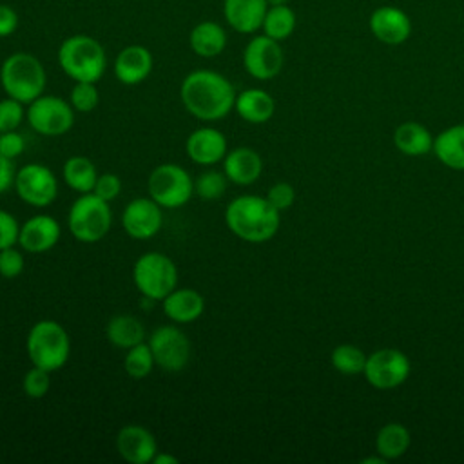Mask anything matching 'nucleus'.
Instances as JSON below:
<instances>
[{
	"mask_svg": "<svg viewBox=\"0 0 464 464\" xmlns=\"http://www.w3.org/2000/svg\"><path fill=\"white\" fill-rule=\"evenodd\" d=\"M232 82L218 71H190L179 85V98L188 114L201 121H218L225 118L236 103Z\"/></svg>",
	"mask_w": 464,
	"mask_h": 464,
	"instance_id": "1",
	"label": "nucleus"
},
{
	"mask_svg": "<svg viewBox=\"0 0 464 464\" xmlns=\"http://www.w3.org/2000/svg\"><path fill=\"white\" fill-rule=\"evenodd\" d=\"M279 214L266 196L241 194L227 205L225 223L236 237L246 243H265L277 234L281 225Z\"/></svg>",
	"mask_w": 464,
	"mask_h": 464,
	"instance_id": "2",
	"label": "nucleus"
},
{
	"mask_svg": "<svg viewBox=\"0 0 464 464\" xmlns=\"http://www.w3.org/2000/svg\"><path fill=\"white\" fill-rule=\"evenodd\" d=\"M58 65L74 82H98L107 69L103 45L89 34L67 36L58 47Z\"/></svg>",
	"mask_w": 464,
	"mask_h": 464,
	"instance_id": "3",
	"label": "nucleus"
},
{
	"mask_svg": "<svg viewBox=\"0 0 464 464\" xmlns=\"http://www.w3.org/2000/svg\"><path fill=\"white\" fill-rule=\"evenodd\" d=\"M47 83L45 67L42 62L25 51L9 54L0 65V85L5 96L22 102L24 105L44 94Z\"/></svg>",
	"mask_w": 464,
	"mask_h": 464,
	"instance_id": "4",
	"label": "nucleus"
},
{
	"mask_svg": "<svg viewBox=\"0 0 464 464\" xmlns=\"http://www.w3.org/2000/svg\"><path fill=\"white\" fill-rule=\"evenodd\" d=\"M25 350L33 366L56 372L69 361L71 339L58 321L40 319L27 332Z\"/></svg>",
	"mask_w": 464,
	"mask_h": 464,
	"instance_id": "5",
	"label": "nucleus"
},
{
	"mask_svg": "<svg viewBox=\"0 0 464 464\" xmlns=\"http://www.w3.org/2000/svg\"><path fill=\"white\" fill-rule=\"evenodd\" d=\"M112 225V210L109 201L94 192L80 194L67 214V228L80 243H96L103 239Z\"/></svg>",
	"mask_w": 464,
	"mask_h": 464,
	"instance_id": "6",
	"label": "nucleus"
},
{
	"mask_svg": "<svg viewBox=\"0 0 464 464\" xmlns=\"http://www.w3.org/2000/svg\"><path fill=\"white\" fill-rule=\"evenodd\" d=\"M132 281L145 299L163 301L178 286V266L163 252H145L132 266Z\"/></svg>",
	"mask_w": 464,
	"mask_h": 464,
	"instance_id": "7",
	"label": "nucleus"
},
{
	"mask_svg": "<svg viewBox=\"0 0 464 464\" xmlns=\"http://www.w3.org/2000/svg\"><path fill=\"white\" fill-rule=\"evenodd\" d=\"M149 196L163 208H179L194 196L192 176L178 163H161L147 178Z\"/></svg>",
	"mask_w": 464,
	"mask_h": 464,
	"instance_id": "8",
	"label": "nucleus"
},
{
	"mask_svg": "<svg viewBox=\"0 0 464 464\" xmlns=\"http://www.w3.org/2000/svg\"><path fill=\"white\" fill-rule=\"evenodd\" d=\"M25 120L42 136H62L74 125V109L69 102L54 94H40L27 103Z\"/></svg>",
	"mask_w": 464,
	"mask_h": 464,
	"instance_id": "9",
	"label": "nucleus"
},
{
	"mask_svg": "<svg viewBox=\"0 0 464 464\" xmlns=\"http://www.w3.org/2000/svg\"><path fill=\"white\" fill-rule=\"evenodd\" d=\"M16 196L36 208L49 207L58 196V179L54 172L42 163H25L14 174Z\"/></svg>",
	"mask_w": 464,
	"mask_h": 464,
	"instance_id": "10",
	"label": "nucleus"
},
{
	"mask_svg": "<svg viewBox=\"0 0 464 464\" xmlns=\"http://www.w3.org/2000/svg\"><path fill=\"white\" fill-rule=\"evenodd\" d=\"M156 366L165 372H181L190 361V341L176 324L158 326L147 339Z\"/></svg>",
	"mask_w": 464,
	"mask_h": 464,
	"instance_id": "11",
	"label": "nucleus"
},
{
	"mask_svg": "<svg viewBox=\"0 0 464 464\" xmlns=\"http://www.w3.org/2000/svg\"><path fill=\"white\" fill-rule=\"evenodd\" d=\"M410 359L397 348H381L366 357L364 377L375 390H392L410 377Z\"/></svg>",
	"mask_w": 464,
	"mask_h": 464,
	"instance_id": "12",
	"label": "nucleus"
},
{
	"mask_svg": "<svg viewBox=\"0 0 464 464\" xmlns=\"http://www.w3.org/2000/svg\"><path fill=\"white\" fill-rule=\"evenodd\" d=\"M285 63L281 44L266 34H257L248 40L243 49V67L256 80L276 78Z\"/></svg>",
	"mask_w": 464,
	"mask_h": 464,
	"instance_id": "13",
	"label": "nucleus"
},
{
	"mask_svg": "<svg viewBox=\"0 0 464 464\" xmlns=\"http://www.w3.org/2000/svg\"><path fill=\"white\" fill-rule=\"evenodd\" d=\"M163 225V207L150 196L130 199L121 212V227L132 239L145 241L154 237Z\"/></svg>",
	"mask_w": 464,
	"mask_h": 464,
	"instance_id": "14",
	"label": "nucleus"
},
{
	"mask_svg": "<svg viewBox=\"0 0 464 464\" xmlns=\"http://www.w3.org/2000/svg\"><path fill=\"white\" fill-rule=\"evenodd\" d=\"M62 236L60 223L49 214H34L20 225L18 246L29 254H44L56 246Z\"/></svg>",
	"mask_w": 464,
	"mask_h": 464,
	"instance_id": "15",
	"label": "nucleus"
},
{
	"mask_svg": "<svg viewBox=\"0 0 464 464\" xmlns=\"http://www.w3.org/2000/svg\"><path fill=\"white\" fill-rule=\"evenodd\" d=\"M185 152L196 165L210 167L223 161L228 152L227 136L214 127H199L192 130L185 141Z\"/></svg>",
	"mask_w": 464,
	"mask_h": 464,
	"instance_id": "16",
	"label": "nucleus"
},
{
	"mask_svg": "<svg viewBox=\"0 0 464 464\" xmlns=\"http://www.w3.org/2000/svg\"><path fill=\"white\" fill-rule=\"evenodd\" d=\"M370 31L379 42L399 45L410 38L411 22L402 9L395 5H381L370 16Z\"/></svg>",
	"mask_w": 464,
	"mask_h": 464,
	"instance_id": "17",
	"label": "nucleus"
},
{
	"mask_svg": "<svg viewBox=\"0 0 464 464\" xmlns=\"http://www.w3.org/2000/svg\"><path fill=\"white\" fill-rule=\"evenodd\" d=\"M116 450L130 464H149L158 451V442L145 426L127 424L116 435Z\"/></svg>",
	"mask_w": 464,
	"mask_h": 464,
	"instance_id": "18",
	"label": "nucleus"
},
{
	"mask_svg": "<svg viewBox=\"0 0 464 464\" xmlns=\"http://www.w3.org/2000/svg\"><path fill=\"white\" fill-rule=\"evenodd\" d=\"M154 67L152 53L140 44L123 47L112 63L114 76L123 85H138L149 78Z\"/></svg>",
	"mask_w": 464,
	"mask_h": 464,
	"instance_id": "19",
	"label": "nucleus"
},
{
	"mask_svg": "<svg viewBox=\"0 0 464 464\" xmlns=\"http://www.w3.org/2000/svg\"><path fill=\"white\" fill-rule=\"evenodd\" d=\"M223 172L234 185H252L263 172V160L259 152L250 147H236L223 158Z\"/></svg>",
	"mask_w": 464,
	"mask_h": 464,
	"instance_id": "20",
	"label": "nucleus"
},
{
	"mask_svg": "<svg viewBox=\"0 0 464 464\" xmlns=\"http://www.w3.org/2000/svg\"><path fill=\"white\" fill-rule=\"evenodd\" d=\"M266 9V0H223V16L227 24L243 34H252L261 29Z\"/></svg>",
	"mask_w": 464,
	"mask_h": 464,
	"instance_id": "21",
	"label": "nucleus"
},
{
	"mask_svg": "<svg viewBox=\"0 0 464 464\" xmlns=\"http://www.w3.org/2000/svg\"><path fill=\"white\" fill-rule=\"evenodd\" d=\"M163 314L176 324H188L201 317L205 312V299L194 288L176 286L163 301Z\"/></svg>",
	"mask_w": 464,
	"mask_h": 464,
	"instance_id": "22",
	"label": "nucleus"
},
{
	"mask_svg": "<svg viewBox=\"0 0 464 464\" xmlns=\"http://www.w3.org/2000/svg\"><path fill=\"white\" fill-rule=\"evenodd\" d=\"M188 45L201 58L219 56L227 47V31L218 22L203 20L190 29Z\"/></svg>",
	"mask_w": 464,
	"mask_h": 464,
	"instance_id": "23",
	"label": "nucleus"
},
{
	"mask_svg": "<svg viewBox=\"0 0 464 464\" xmlns=\"http://www.w3.org/2000/svg\"><path fill=\"white\" fill-rule=\"evenodd\" d=\"M234 109L241 120L259 125L274 116L276 102L263 89H245L236 96Z\"/></svg>",
	"mask_w": 464,
	"mask_h": 464,
	"instance_id": "24",
	"label": "nucleus"
},
{
	"mask_svg": "<svg viewBox=\"0 0 464 464\" xmlns=\"http://www.w3.org/2000/svg\"><path fill=\"white\" fill-rule=\"evenodd\" d=\"M437 160L453 169L464 170V123L451 125L433 138V149Z\"/></svg>",
	"mask_w": 464,
	"mask_h": 464,
	"instance_id": "25",
	"label": "nucleus"
},
{
	"mask_svg": "<svg viewBox=\"0 0 464 464\" xmlns=\"http://www.w3.org/2000/svg\"><path fill=\"white\" fill-rule=\"evenodd\" d=\"M105 337L112 346L129 350L145 341V326L130 314H118L107 321Z\"/></svg>",
	"mask_w": 464,
	"mask_h": 464,
	"instance_id": "26",
	"label": "nucleus"
},
{
	"mask_svg": "<svg viewBox=\"0 0 464 464\" xmlns=\"http://www.w3.org/2000/svg\"><path fill=\"white\" fill-rule=\"evenodd\" d=\"M393 143L406 156H422L433 149V136L424 125L404 121L395 129Z\"/></svg>",
	"mask_w": 464,
	"mask_h": 464,
	"instance_id": "27",
	"label": "nucleus"
},
{
	"mask_svg": "<svg viewBox=\"0 0 464 464\" xmlns=\"http://www.w3.org/2000/svg\"><path fill=\"white\" fill-rule=\"evenodd\" d=\"M62 176L65 185L78 192V194H87L92 192L94 183L98 179V170L96 165L87 158V156H71L65 160L62 167Z\"/></svg>",
	"mask_w": 464,
	"mask_h": 464,
	"instance_id": "28",
	"label": "nucleus"
},
{
	"mask_svg": "<svg viewBox=\"0 0 464 464\" xmlns=\"http://www.w3.org/2000/svg\"><path fill=\"white\" fill-rule=\"evenodd\" d=\"M411 442L410 430L401 422L384 424L375 437V451L386 460H395L402 457Z\"/></svg>",
	"mask_w": 464,
	"mask_h": 464,
	"instance_id": "29",
	"label": "nucleus"
},
{
	"mask_svg": "<svg viewBox=\"0 0 464 464\" xmlns=\"http://www.w3.org/2000/svg\"><path fill=\"white\" fill-rule=\"evenodd\" d=\"M295 24H297L295 13L288 4L268 5L261 29H263V34H266L277 42H283L294 33Z\"/></svg>",
	"mask_w": 464,
	"mask_h": 464,
	"instance_id": "30",
	"label": "nucleus"
},
{
	"mask_svg": "<svg viewBox=\"0 0 464 464\" xmlns=\"http://www.w3.org/2000/svg\"><path fill=\"white\" fill-rule=\"evenodd\" d=\"M366 353L355 344H339L334 348L330 361L332 366L343 375H359L364 372Z\"/></svg>",
	"mask_w": 464,
	"mask_h": 464,
	"instance_id": "31",
	"label": "nucleus"
},
{
	"mask_svg": "<svg viewBox=\"0 0 464 464\" xmlns=\"http://www.w3.org/2000/svg\"><path fill=\"white\" fill-rule=\"evenodd\" d=\"M156 366L154 362V355L150 352L149 343H140L129 350H125V359H123V368L127 372L129 377L140 381L145 379L152 368Z\"/></svg>",
	"mask_w": 464,
	"mask_h": 464,
	"instance_id": "32",
	"label": "nucleus"
},
{
	"mask_svg": "<svg viewBox=\"0 0 464 464\" xmlns=\"http://www.w3.org/2000/svg\"><path fill=\"white\" fill-rule=\"evenodd\" d=\"M228 187V178L221 170L207 169L194 179V194L205 201L219 199Z\"/></svg>",
	"mask_w": 464,
	"mask_h": 464,
	"instance_id": "33",
	"label": "nucleus"
},
{
	"mask_svg": "<svg viewBox=\"0 0 464 464\" xmlns=\"http://www.w3.org/2000/svg\"><path fill=\"white\" fill-rule=\"evenodd\" d=\"M98 102L100 92L94 82H74L69 94V103L76 112H91L98 107Z\"/></svg>",
	"mask_w": 464,
	"mask_h": 464,
	"instance_id": "34",
	"label": "nucleus"
},
{
	"mask_svg": "<svg viewBox=\"0 0 464 464\" xmlns=\"http://www.w3.org/2000/svg\"><path fill=\"white\" fill-rule=\"evenodd\" d=\"M51 373L49 370L45 368H40V366H31L24 379H22V388H24V393L31 399H42L49 393L51 390Z\"/></svg>",
	"mask_w": 464,
	"mask_h": 464,
	"instance_id": "35",
	"label": "nucleus"
},
{
	"mask_svg": "<svg viewBox=\"0 0 464 464\" xmlns=\"http://www.w3.org/2000/svg\"><path fill=\"white\" fill-rule=\"evenodd\" d=\"M24 120H25V109L22 102L9 96L0 100V132L16 130Z\"/></svg>",
	"mask_w": 464,
	"mask_h": 464,
	"instance_id": "36",
	"label": "nucleus"
},
{
	"mask_svg": "<svg viewBox=\"0 0 464 464\" xmlns=\"http://www.w3.org/2000/svg\"><path fill=\"white\" fill-rule=\"evenodd\" d=\"M25 259L24 250L16 248V245L0 250V276L5 279H14L24 272Z\"/></svg>",
	"mask_w": 464,
	"mask_h": 464,
	"instance_id": "37",
	"label": "nucleus"
},
{
	"mask_svg": "<svg viewBox=\"0 0 464 464\" xmlns=\"http://www.w3.org/2000/svg\"><path fill=\"white\" fill-rule=\"evenodd\" d=\"M92 192H94L98 198H102V199H105V201L111 203V201L116 199V198L120 196V192H121V179H120V176L114 174V172L98 174V179H96V183H94Z\"/></svg>",
	"mask_w": 464,
	"mask_h": 464,
	"instance_id": "38",
	"label": "nucleus"
},
{
	"mask_svg": "<svg viewBox=\"0 0 464 464\" xmlns=\"http://www.w3.org/2000/svg\"><path fill=\"white\" fill-rule=\"evenodd\" d=\"M266 199L270 201L272 207H276V208L281 212V210H286V208H290V207L294 205V201H295V190H294V187H292L290 183H286V181H277V183H274V185L268 188Z\"/></svg>",
	"mask_w": 464,
	"mask_h": 464,
	"instance_id": "39",
	"label": "nucleus"
},
{
	"mask_svg": "<svg viewBox=\"0 0 464 464\" xmlns=\"http://www.w3.org/2000/svg\"><path fill=\"white\" fill-rule=\"evenodd\" d=\"M18 234H20L18 219L11 212L0 208V250L18 245Z\"/></svg>",
	"mask_w": 464,
	"mask_h": 464,
	"instance_id": "40",
	"label": "nucleus"
},
{
	"mask_svg": "<svg viewBox=\"0 0 464 464\" xmlns=\"http://www.w3.org/2000/svg\"><path fill=\"white\" fill-rule=\"evenodd\" d=\"M25 150V138L18 130L0 132V154L9 160L18 158Z\"/></svg>",
	"mask_w": 464,
	"mask_h": 464,
	"instance_id": "41",
	"label": "nucleus"
},
{
	"mask_svg": "<svg viewBox=\"0 0 464 464\" xmlns=\"http://www.w3.org/2000/svg\"><path fill=\"white\" fill-rule=\"evenodd\" d=\"M18 27V13L7 5L0 4V38L11 36Z\"/></svg>",
	"mask_w": 464,
	"mask_h": 464,
	"instance_id": "42",
	"label": "nucleus"
},
{
	"mask_svg": "<svg viewBox=\"0 0 464 464\" xmlns=\"http://www.w3.org/2000/svg\"><path fill=\"white\" fill-rule=\"evenodd\" d=\"M14 174H16V170H14L13 160L0 154V194L7 192L13 187Z\"/></svg>",
	"mask_w": 464,
	"mask_h": 464,
	"instance_id": "43",
	"label": "nucleus"
},
{
	"mask_svg": "<svg viewBox=\"0 0 464 464\" xmlns=\"http://www.w3.org/2000/svg\"><path fill=\"white\" fill-rule=\"evenodd\" d=\"M152 464H178V457L156 451V455L152 457Z\"/></svg>",
	"mask_w": 464,
	"mask_h": 464,
	"instance_id": "44",
	"label": "nucleus"
},
{
	"mask_svg": "<svg viewBox=\"0 0 464 464\" xmlns=\"http://www.w3.org/2000/svg\"><path fill=\"white\" fill-rule=\"evenodd\" d=\"M361 462H362V464H384L386 459L381 457V455H379V457L375 455V457H366V459H362Z\"/></svg>",
	"mask_w": 464,
	"mask_h": 464,
	"instance_id": "45",
	"label": "nucleus"
},
{
	"mask_svg": "<svg viewBox=\"0 0 464 464\" xmlns=\"http://www.w3.org/2000/svg\"><path fill=\"white\" fill-rule=\"evenodd\" d=\"M268 2V5H283V4H286L288 0H266Z\"/></svg>",
	"mask_w": 464,
	"mask_h": 464,
	"instance_id": "46",
	"label": "nucleus"
}]
</instances>
